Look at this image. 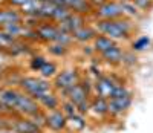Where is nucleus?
<instances>
[{
    "label": "nucleus",
    "instance_id": "f257e3e1",
    "mask_svg": "<svg viewBox=\"0 0 153 133\" xmlns=\"http://www.w3.org/2000/svg\"><path fill=\"white\" fill-rule=\"evenodd\" d=\"M95 31L100 32L101 35L109 37L113 42H120V40H127L130 38L133 25L129 19H115V20H98L95 23Z\"/></svg>",
    "mask_w": 153,
    "mask_h": 133
},
{
    "label": "nucleus",
    "instance_id": "f03ea898",
    "mask_svg": "<svg viewBox=\"0 0 153 133\" xmlns=\"http://www.w3.org/2000/svg\"><path fill=\"white\" fill-rule=\"evenodd\" d=\"M19 89L35 100H38L42 95L48 94V92L54 90L52 87V81L51 80H45L42 77H31V75H26L22 78V81L19 84Z\"/></svg>",
    "mask_w": 153,
    "mask_h": 133
},
{
    "label": "nucleus",
    "instance_id": "7ed1b4c3",
    "mask_svg": "<svg viewBox=\"0 0 153 133\" xmlns=\"http://www.w3.org/2000/svg\"><path fill=\"white\" fill-rule=\"evenodd\" d=\"M80 81H81L80 71L76 68H69V69H63L52 78V87L58 95L65 98L68 90L72 89L75 84H78Z\"/></svg>",
    "mask_w": 153,
    "mask_h": 133
},
{
    "label": "nucleus",
    "instance_id": "20e7f679",
    "mask_svg": "<svg viewBox=\"0 0 153 133\" xmlns=\"http://www.w3.org/2000/svg\"><path fill=\"white\" fill-rule=\"evenodd\" d=\"M118 84H123V83H118L115 77L112 75H101L95 80V83L92 84V94L95 97H100V98H104V100H109L113 94L115 87Z\"/></svg>",
    "mask_w": 153,
    "mask_h": 133
},
{
    "label": "nucleus",
    "instance_id": "39448f33",
    "mask_svg": "<svg viewBox=\"0 0 153 133\" xmlns=\"http://www.w3.org/2000/svg\"><path fill=\"white\" fill-rule=\"evenodd\" d=\"M40 110H43L40 107V104H38V101L26 94H22L19 95V100H17V104L14 107V113L17 116H25V118H31L32 115L38 113Z\"/></svg>",
    "mask_w": 153,
    "mask_h": 133
},
{
    "label": "nucleus",
    "instance_id": "423d86ee",
    "mask_svg": "<svg viewBox=\"0 0 153 133\" xmlns=\"http://www.w3.org/2000/svg\"><path fill=\"white\" fill-rule=\"evenodd\" d=\"M92 95V84L89 83V80H83L78 84H75L72 89L68 90V94L65 95V98H68L69 101H72L75 106H80L86 101L91 100Z\"/></svg>",
    "mask_w": 153,
    "mask_h": 133
},
{
    "label": "nucleus",
    "instance_id": "0eeeda50",
    "mask_svg": "<svg viewBox=\"0 0 153 133\" xmlns=\"http://www.w3.org/2000/svg\"><path fill=\"white\" fill-rule=\"evenodd\" d=\"M95 16L98 17V20H115L124 17L123 14V8H121V2H115V0H106L104 3H101L97 11Z\"/></svg>",
    "mask_w": 153,
    "mask_h": 133
},
{
    "label": "nucleus",
    "instance_id": "6e6552de",
    "mask_svg": "<svg viewBox=\"0 0 153 133\" xmlns=\"http://www.w3.org/2000/svg\"><path fill=\"white\" fill-rule=\"evenodd\" d=\"M8 121H9V129L19 133H45V130L38 127L31 118L12 115V116H8Z\"/></svg>",
    "mask_w": 153,
    "mask_h": 133
},
{
    "label": "nucleus",
    "instance_id": "1a4fd4ad",
    "mask_svg": "<svg viewBox=\"0 0 153 133\" xmlns=\"http://www.w3.org/2000/svg\"><path fill=\"white\" fill-rule=\"evenodd\" d=\"M132 103H133L132 94L126 95V97L109 98L107 100V115H110L112 118H120L130 109Z\"/></svg>",
    "mask_w": 153,
    "mask_h": 133
},
{
    "label": "nucleus",
    "instance_id": "9d476101",
    "mask_svg": "<svg viewBox=\"0 0 153 133\" xmlns=\"http://www.w3.org/2000/svg\"><path fill=\"white\" fill-rule=\"evenodd\" d=\"M46 130H51L54 133L68 130V118L60 109L46 112Z\"/></svg>",
    "mask_w": 153,
    "mask_h": 133
},
{
    "label": "nucleus",
    "instance_id": "9b49d317",
    "mask_svg": "<svg viewBox=\"0 0 153 133\" xmlns=\"http://www.w3.org/2000/svg\"><path fill=\"white\" fill-rule=\"evenodd\" d=\"M37 35H38V42H43V43H54L55 38L60 32V28L57 25L51 23V22H42L40 25L35 28Z\"/></svg>",
    "mask_w": 153,
    "mask_h": 133
},
{
    "label": "nucleus",
    "instance_id": "f8f14e48",
    "mask_svg": "<svg viewBox=\"0 0 153 133\" xmlns=\"http://www.w3.org/2000/svg\"><path fill=\"white\" fill-rule=\"evenodd\" d=\"M84 23H86V19H84L81 14L72 12V14H71L66 20H63V22L57 23V26L60 28V31L68 32V34H71V35H72V32H74L75 29L81 28V26H84Z\"/></svg>",
    "mask_w": 153,
    "mask_h": 133
},
{
    "label": "nucleus",
    "instance_id": "ddd939ff",
    "mask_svg": "<svg viewBox=\"0 0 153 133\" xmlns=\"http://www.w3.org/2000/svg\"><path fill=\"white\" fill-rule=\"evenodd\" d=\"M37 101H38L40 107H42L45 112H49V110H57V109H60L61 97L57 94L55 90H51V92H48V94L42 95Z\"/></svg>",
    "mask_w": 153,
    "mask_h": 133
},
{
    "label": "nucleus",
    "instance_id": "4468645a",
    "mask_svg": "<svg viewBox=\"0 0 153 133\" xmlns=\"http://www.w3.org/2000/svg\"><path fill=\"white\" fill-rule=\"evenodd\" d=\"M23 14L16 8H0V28H3L11 23H22Z\"/></svg>",
    "mask_w": 153,
    "mask_h": 133
},
{
    "label": "nucleus",
    "instance_id": "2eb2a0df",
    "mask_svg": "<svg viewBox=\"0 0 153 133\" xmlns=\"http://www.w3.org/2000/svg\"><path fill=\"white\" fill-rule=\"evenodd\" d=\"M97 35H98V32L95 31V28H92V26H86V25L72 32V38L75 40V42H78V43L94 42Z\"/></svg>",
    "mask_w": 153,
    "mask_h": 133
},
{
    "label": "nucleus",
    "instance_id": "dca6fc26",
    "mask_svg": "<svg viewBox=\"0 0 153 133\" xmlns=\"http://www.w3.org/2000/svg\"><path fill=\"white\" fill-rule=\"evenodd\" d=\"M101 57H103V60L109 64H120L123 63V57H124V51L118 46V45H115L113 48H110L109 51L103 52L101 54Z\"/></svg>",
    "mask_w": 153,
    "mask_h": 133
},
{
    "label": "nucleus",
    "instance_id": "f3484780",
    "mask_svg": "<svg viewBox=\"0 0 153 133\" xmlns=\"http://www.w3.org/2000/svg\"><path fill=\"white\" fill-rule=\"evenodd\" d=\"M86 126H87V121L84 115L81 113H75L68 118V129H71V132L74 133H81L86 129Z\"/></svg>",
    "mask_w": 153,
    "mask_h": 133
},
{
    "label": "nucleus",
    "instance_id": "a211bd4d",
    "mask_svg": "<svg viewBox=\"0 0 153 133\" xmlns=\"http://www.w3.org/2000/svg\"><path fill=\"white\" fill-rule=\"evenodd\" d=\"M5 52L8 55H11V57H19V55H23V54H28L29 52V43L25 42V40L17 38Z\"/></svg>",
    "mask_w": 153,
    "mask_h": 133
},
{
    "label": "nucleus",
    "instance_id": "6ab92c4d",
    "mask_svg": "<svg viewBox=\"0 0 153 133\" xmlns=\"http://www.w3.org/2000/svg\"><path fill=\"white\" fill-rule=\"evenodd\" d=\"M115 45H117V42H113V40H110L109 37L106 35H97L95 40H94V51L98 52V54H103V52L109 51L110 48H113Z\"/></svg>",
    "mask_w": 153,
    "mask_h": 133
},
{
    "label": "nucleus",
    "instance_id": "aec40b11",
    "mask_svg": "<svg viewBox=\"0 0 153 133\" xmlns=\"http://www.w3.org/2000/svg\"><path fill=\"white\" fill-rule=\"evenodd\" d=\"M97 116H106L107 115V100L100 98V97H92L91 98V110Z\"/></svg>",
    "mask_w": 153,
    "mask_h": 133
},
{
    "label": "nucleus",
    "instance_id": "412c9836",
    "mask_svg": "<svg viewBox=\"0 0 153 133\" xmlns=\"http://www.w3.org/2000/svg\"><path fill=\"white\" fill-rule=\"evenodd\" d=\"M38 74H40V77L45 78V80H52V78L58 74V66H57V63L48 60V61L45 63V66L40 69V72H38Z\"/></svg>",
    "mask_w": 153,
    "mask_h": 133
},
{
    "label": "nucleus",
    "instance_id": "4be33fe9",
    "mask_svg": "<svg viewBox=\"0 0 153 133\" xmlns=\"http://www.w3.org/2000/svg\"><path fill=\"white\" fill-rule=\"evenodd\" d=\"M48 52H49L52 57L61 58V57H66V55H68L69 46L60 45V43H49V45H48Z\"/></svg>",
    "mask_w": 153,
    "mask_h": 133
},
{
    "label": "nucleus",
    "instance_id": "5701e85b",
    "mask_svg": "<svg viewBox=\"0 0 153 133\" xmlns=\"http://www.w3.org/2000/svg\"><path fill=\"white\" fill-rule=\"evenodd\" d=\"M60 110L66 115V118H69V116H72V115H75V113H78V110H76V106H75L72 101H69L68 98H63V100H61Z\"/></svg>",
    "mask_w": 153,
    "mask_h": 133
},
{
    "label": "nucleus",
    "instance_id": "b1692460",
    "mask_svg": "<svg viewBox=\"0 0 153 133\" xmlns=\"http://www.w3.org/2000/svg\"><path fill=\"white\" fill-rule=\"evenodd\" d=\"M46 61H48V58H46L45 55L37 54V55H34V57L29 60V68H31V71H34V72H40V69L45 66Z\"/></svg>",
    "mask_w": 153,
    "mask_h": 133
},
{
    "label": "nucleus",
    "instance_id": "393cba45",
    "mask_svg": "<svg viewBox=\"0 0 153 133\" xmlns=\"http://www.w3.org/2000/svg\"><path fill=\"white\" fill-rule=\"evenodd\" d=\"M121 8H123L124 16H130V17H138L139 16V11L133 5V2H121Z\"/></svg>",
    "mask_w": 153,
    "mask_h": 133
},
{
    "label": "nucleus",
    "instance_id": "a878e982",
    "mask_svg": "<svg viewBox=\"0 0 153 133\" xmlns=\"http://www.w3.org/2000/svg\"><path fill=\"white\" fill-rule=\"evenodd\" d=\"M149 45H150V38L149 37H139V38H136L135 42L132 43V51H144V49H147L149 48Z\"/></svg>",
    "mask_w": 153,
    "mask_h": 133
},
{
    "label": "nucleus",
    "instance_id": "bb28decb",
    "mask_svg": "<svg viewBox=\"0 0 153 133\" xmlns=\"http://www.w3.org/2000/svg\"><path fill=\"white\" fill-rule=\"evenodd\" d=\"M31 119H32V121H34L38 127H40V129L46 130V112H45V110H40L38 113L32 115Z\"/></svg>",
    "mask_w": 153,
    "mask_h": 133
},
{
    "label": "nucleus",
    "instance_id": "cd10ccee",
    "mask_svg": "<svg viewBox=\"0 0 153 133\" xmlns=\"http://www.w3.org/2000/svg\"><path fill=\"white\" fill-rule=\"evenodd\" d=\"M72 42H74V38H72V35H71V34L60 31L54 43H60V45H65V46H71V43H72Z\"/></svg>",
    "mask_w": 153,
    "mask_h": 133
},
{
    "label": "nucleus",
    "instance_id": "c85d7f7f",
    "mask_svg": "<svg viewBox=\"0 0 153 133\" xmlns=\"http://www.w3.org/2000/svg\"><path fill=\"white\" fill-rule=\"evenodd\" d=\"M132 2L138 9H143V11H147L153 6V0H132Z\"/></svg>",
    "mask_w": 153,
    "mask_h": 133
},
{
    "label": "nucleus",
    "instance_id": "c756f323",
    "mask_svg": "<svg viewBox=\"0 0 153 133\" xmlns=\"http://www.w3.org/2000/svg\"><path fill=\"white\" fill-rule=\"evenodd\" d=\"M28 2H29V0H6L5 5H6V6H9V8L20 9V8H23L25 5H26Z\"/></svg>",
    "mask_w": 153,
    "mask_h": 133
},
{
    "label": "nucleus",
    "instance_id": "7c9ffc66",
    "mask_svg": "<svg viewBox=\"0 0 153 133\" xmlns=\"http://www.w3.org/2000/svg\"><path fill=\"white\" fill-rule=\"evenodd\" d=\"M5 74H6V68L3 64H0V81H2V78L5 77Z\"/></svg>",
    "mask_w": 153,
    "mask_h": 133
},
{
    "label": "nucleus",
    "instance_id": "2f4dec72",
    "mask_svg": "<svg viewBox=\"0 0 153 133\" xmlns=\"http://www.w3.org/2000/svg\"><path fill=\"white\" fill-rule=\"evenodd\" d=\"M0 133H14L12 129H0Z\"/></svg>",
    "mask_w": 153,
    "mask_h": 133
},
{
    "label": "nucleus",
    "instance_id": "473e14b6",
    "mask_svg": "<svg viewBox=\"0 0 153 133\" xmlns=\"http://www.w3.org/2000/svg\"><path fill=\"white\" fill-rule=\"evenodd\" d=\"M38 2H43L45 3V2H51V0H38Z\"/></svg>",
    "mask_w": 153,
    "mask_h": 133
},
{
    "label": "nucleus",
    "instance_id": "72a5a7b5",
    "mask_svg": "<svg viewBox=\"0 0 153 133\" xmlns=\"http://www.w3.org/2000/svg\"><path fill=\"white\" fill-rule=\"evenodd\" d=\"M14 133H19V132H14Z\"/></svg>",
    "mask_w": 153,
    "mask_h": 133
}]
</instances>
